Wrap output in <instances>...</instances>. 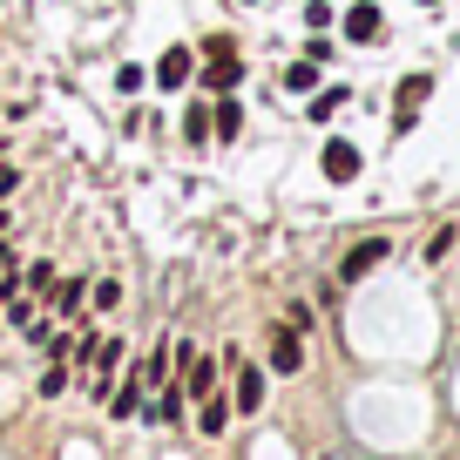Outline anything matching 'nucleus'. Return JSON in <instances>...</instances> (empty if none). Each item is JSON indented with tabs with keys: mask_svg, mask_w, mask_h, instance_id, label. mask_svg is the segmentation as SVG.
I'll return each instance as SVG.
<instances>
[{
	"mask_svg": "<svg viewBox=\"0 0 460 460\" xmlns=\"http://www.w3.org/2000/svg\"><path fill=\"white\" fill-rule=\"evenodd\" d=\"M210 136H224V143H230V136H244V109H237L230 95L210 109Z\"/></svg>",
	"mask_w": 460,
	"mask_h": 460,
	"instance_id": "13",
	"label": "nucleus"
},
{
	"mask_svg": "<svg viewBox=\"0 0 460 460\" xmlns=\"http://www.w3.org/2000/svg\"><path fill=\"white\" fill-rule=\"evenodd\" d=\"M61 393H68V359H55L41 373V400H61Z\"/></svg>",
	"mask_w": 460,
	"mask_h": 460,
	"instance_id": "17",
	"label": "nucleus"
},
{
	"mask_svg": "<svg viewBox=\"0 0 460 460\" xmlns=\"http://www.w3.org/2000/svg\"><path fill=\"white\" fill-rule=\"evenodd\" d=\"M379 34H386V14H379L373 0H359V7H345V41H359V48H373Z\"/></svg>",
	"mask_w": 460,
	"mask_h": 460,
	"instance_id": "6",
	"label": "nucleus"
},
{
	"mask_svg": "<svg viewBox=\"0 0 460 460\" xmlns=\"http://www.w3.org/2000/svg\"><path fill=\"white\" fill-rule=\"evenodd\" d=\"M197 82L210 88V95H237V82H244V61H237V55H203Z\"/></svg>",
	"mask_w": 460,
	"mask_h": 460,
	"instance_id": "3",
	"label": "nucleus"
},
{
	"mask_svg": "<svg viewBox=\"0 0 460 460\" xmlns=\"http://www.w3.org/2000/svg\"><path fill=\"white\" fill-rule=\"evenodd\" d=\"M305 28H318V34L332 28V7H325V0H312V7H305Z\"/></svg>",
	"mask_w": 460,
	"mask_h": 460,
	"instance_id": "21",
	"label": "nucleus"
},
{
	"mask_svg": "<svg viewBox=\"0 0 460 460\" xmlns=\"http://www.w3.org/2000/svg\"><path fill=\"white\" fill-rule=\"evenodd\" d=\"M197 427L203 433H224L230 427V393H217V386L203 393V400H197Z\"/></svg>",
	"mask_w": 460,
	"mask_h": 460,
	"instance_id": "11",
	"label": "nucleus"
},
{
	"mask_svg": "<svg viewBox=\"0 0 460 460\" xmlns=\"http://www.w3.org/2000/svg\"><path fill=\"white\" fill-rule=\"evenodd\" d=\"M190 75H197V48L176 41V48H163V55H156V88H183Z\"/></svg>",
	"mask_w": 460,
	"mask_h": 460,
	"instance_id": "5",
	"label": "nucleus"
},
{
	"mask_svg": "<svg viewBox=\"0 0 460 460\" xmlns=\"http://www.w3.org/2000/svg\"><path fill=\"white\" fill-rule=\"evenodd\" d=\"M285 88H291V95H312V88H318V61H312V55L291 61V68H285Z\"/></svg>",
	"mask_w": 460,
	"mask_h": 460,
	"instance_id": "14",
	"label": "nucleus"
},
{
	"mask_svg": "<svg viewBox=\"0 0 460 460\" xmlns=\"http://www.w3.org/2000/svg\"><path fill=\"white\" fill-rule=\"evenodd\" d=\"M427 95H433V75H406L400 95H393V102H400V109H393V129H413V115H420Z\"/></svg>",
	"mask_w": 460,
	"mask_h": 460,
	"instance_id": "7",
	"label": "nucleus"
},
{
	"mask_svg": "<svg viewBox=\"0 0 460 460\" xmlns=\"http://www.w3.org/2000/svg\"><path fill=\"white\" fill-rule=\"evenodd\" d=\"M183 143H210V109H203V102H190V115H183Z\"/></svg>",
	"mask_w": 460,
	"mask_h": 460,
	"instance_id": "15",
	"label": "nucleus"
},
{
	"mask_svg": "<svg viewBox=\"0 0 460 460\" xmlns=\"http://www.w3.org/2000/svg\"><path fill=\"white\" fill-rule=\"evenodd\" d=\"M14 183H21V176H14V170H0V197H14Z\"/></svg>",
	"mask_w": 460,
	"mask_h": 460,
	"instance_id": "22",
	"label": "nucleus"
},
{
	"mask_svg": "<svg viewBox=\"0 0 460 460\" xmlns=\"http://www.w3.org/2000/svg\"><path fill=\"white\" fill-rule=\"evenodd\" d=\"M109 413H115V420H129V413H143V366H136V373L122 379V393H115V400H109Z\"/></svg>",
	"mask_w": 460,
	"mask_h": 460,
	"instance_id": "12",
	"label": "nucleus"
},
{
	"mask_svg": "<svg viewBox=\"0 0 460 460\" xmlns=\"http://www.w3.org/2000/svg\"><path fill=\"white\" fill-rule=\"evenodd\" d=\"M359 143H345V136H332L325 149H318V170H325V183H352V176H359Z\"/></svg>",
	"mask_w": 460,
	"mask_h": 460,
	"instance_id": "1",
	"label": "nucleus"
},
{
	"mask_svg": "<svg viewBox=\"0 0 460 460\" xmlns=\"http://www.w3.org/2000/svg\"><path fill=\"white\" fill-rule=\"evenodd\" d=\"M454 237H460V230H447V224H440V230H433V237H427V258H433V264H440V258H447V251H454Z\"/></svg>",
	"mask_w": 460,
	"mask_h": 460,
	"instance_id": "19",
	"label": "nucleus"
},
{
	"mask_svg": "<svg viewBox=\"0 0 460 460\" xmlns=\"http://www.w3.org/2000/svg\"><path fill=\"white\" fill-rule=\"evenodd\" d=\"M122 345H129V339H95V359H88V366H95V393L122 373Z\"/></svg>",
	"mask_w": 460,
	"mask_h": 460,
	"instance_id": "10",
	"label": "nucleus"
},
{
	"mask_svg": "<svg viewBox=\"0 0 460 460\" xmlns=\"http://www.w3.org/2000/svg\"><path fill=\"white\" fill-rule=\"evenodd\" d=\"M339 109H345V88H325V95H312V122H332Z\"/></svg>",
	"mask_w": 460,
	"mask_h": 460,
	"instance_id": "18",
	"label": "nucleus"
},
{
	"mask_svg": "<svg viewBox=\"0 0 460 460\" xmlns=\"http://www.w3.org/2000/svg\"><path fill=\"white\" fill-rule=\"evenodd\" d=\"M48 305H55V318H75L88 305V278H61V285H48Z\"/></svg>",
	"mask_w": 460,
	"mask_h": 460,
	"instance_id": "9",
	"label": "nucleus"
},
{
	"mask_svg": "<svg viewBox=\"0 0 460 460\" xmlns=\"http://www.w3.org/2000/svg\"><path fill=\"white\" fill-rule=\"evenodd\" d=\"M271 373H278V379L305 373V339H298V325H278V332H271Z\"/></svg>",
	"mask_w": 460,
	"mask_h": 460,
	"instance_id": "4",
	"label": "nucleus"
},
{
	"mask_svg": "<svg viewBox=\"0 0 460 460\" xmlns=\"http://www.w3.org/2000/svg\"><path fill=\"white\" fill-rule=\"evenodd\" d=\"M386 237H366V244H352V251H345V258H339V278H345V285H359V278L366 271H379V264H386Z\"/></svg>",
	"mask_w": 460,
	"mask_h": 460,
	"instance_id": "2",
	"label": "nucleus"
},
{
	"mask_svg": "<svg viewBox=\"0 0 460 460\" xmlns=\"http://www.w3.org/2000/svg\"><path fill=\"white\" fill-rule=\"evenodd\" d=\"M264 406V366H237V386H230V413H258Z\"/></svg>",
	"mask_w": 460,
	"mask_h": 460,
	"instance_id": "8",
	"label": "nucleus"
},
{
	"mask_svg": "<svg viewBox=\"0 0 460 460\" xmlns=\"http://www.w3.org/2000/svg\"><path fill=\"white\" fill-rule=\"evenodd\" d=\"M48 285H55V264H28V278H21V291H28V298H48Z\"/></svg>",
	"mask_w": 460,
	"mask_h": 460,
	"instance_id": "16",
	"label": "nucleus"
},
{
	"mask_svg": "<svg viewBox=\"0 0 460 460\" xmlns=\"http://www.w3.org/2000/svg\"><path fill=\"white\" fill-rule=\"evenodd\" d=\"M0 271H7V244H0Z\"/></svg>",
	"mask_w": 460,
	"mask_h": 460,
	"instance_id": "23",
	"label": "nucleus"
},
{
	"mask_svg": "<svg viewBox=\"0 0 460 460\" xmlns=\"http://www.w3.org/2000/svg\"><path fill=\"white\" fill-rule=\"evenodd\" d=\"M115 305H122V285H115V278H102V285H95V312H115Z\"/></svg>",
	"mask_w": 460,
	"mask_h": 460,
	"instance_id": "20",
	"label": "nucleus"
}]
</instances>
